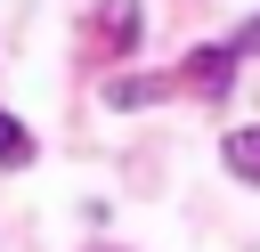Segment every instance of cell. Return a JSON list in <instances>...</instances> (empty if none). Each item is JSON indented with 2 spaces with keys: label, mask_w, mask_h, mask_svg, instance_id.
<instances>
[{
  "label": "cell",
  "mask_w": 260,
  "mask_h": 252,
  "mask_svg": "<svg viewBox=\"0 0 260 252\" xmlns=\"http://www.w3.org/2000/svg\"><path fill=\"white\" fill-rule=\"evenodd\" d=\"M236 65H244V49H236V41H228V49H195V57H187V73H179V81H187V89H195V98H219V89H228V81H236Z\"/></svg>",
  "instance_id": "obj_1"
},
{
  "label": "cell",
  "mask_w": 260,
  "mask_h": 252,
  "mask_svg": "<svg viewBox=\"0 0 260 252\" xmlns=\"http://www.w3.org/2000/svg\"><path fill=\"white\" fill-rule=\"evenodd\" d=\"M130 41H138V0H106V33H98V57L114 65V57H130Z\"/></svg>",
  "instance_id": "obj_2"
},
{
  "label": "cell",
  "mask_w": 260,
  "mask_h": 252,
  "mask_svg": "<svg viewBox=\"0 0 260 252\" xmlns=\"http://www.w3.org/2000/svg\"><path fill=\"white\" fill-rule=\"evenodd\" d=\"M219 154H228V171H236L244 187H260V122H244V130H228V146H219Z\"/></svg>",
  "instance_id": "obj_3"
},
{
  "label": "cell",
  "mask_w": 260,
  "mask_h": 252,
  "mask_svg": "<svg viewBox=\"0 0 260 252\" xmlns=\"http://www.w3.org/2000/svg\"><path fill=\"white\" fill-rule=\"evenodd\" d=\"M171 81L162 73H130V81H106V106H146V98H162Z\"/></svg>",
  "instance_id": "obj_4"
},
{
  "label": "cell",
  "mask_w": 260,
  "mask_h": 252,
  "mask_svg": "<svg viewBox=\"0 0 260 252\" xmlns=\"http://www.w3.org/2000/svg\"><path fill=\"white\" fill-rule=\"evenodd\" d=\"M16 163H32V130L0 106V171H16Z\"/></svg>",
  "instance_id": "obj_5"
}]
</instances>
